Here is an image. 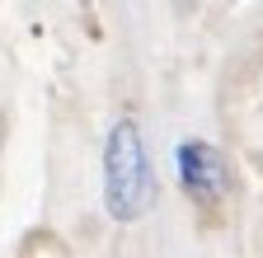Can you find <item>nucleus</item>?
I'll list each match as a JSON object with an SVG mask.
<instances>
[{"label":"nucleus","instance_id":"obj_2","mask_svg":"<svg viewBox=\"0 0 263 258\" xmlns=\"http://www.w3.org/2000/svg\"><path fill=\"white\" fill-rule=\"evenodd\" d=\"M174 169H179V188L188 192V202L197 207H216L221 192H226V155L202 141V136H188L174 146Z\"/></svg>","mask_w":263,"mask_h":258},{"label":"nucleus","instance_id":"obj_1","mask_svg":"<svg viewBox=\"0 0 263 258\" xmlns=\"http://www.w3.org/2000/svg\"><path fill=\"white\" fill-rule=\"evenodd\" d=\"M155 207V169L141 141V127L118 117L104 136V211L118 225H137Z\"/></svg>","mask_w":263,"mask_h":258}]
</instances>
